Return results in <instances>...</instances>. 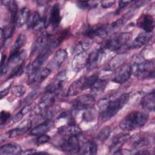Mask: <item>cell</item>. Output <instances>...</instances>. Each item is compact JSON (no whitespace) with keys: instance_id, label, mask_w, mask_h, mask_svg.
I'll return each mask as SVG.
<instances>
[{"instance_id":"obj_1","label":"cell","mask_w":155,"mask_h":155,"mask_svg":"<svg viewBox=\"0 0 155 155\" xmlns=\"http://www.w3.org/2000/svg\"><path fill=\"white\" fill-rule=\"evenodd\" d=\"M129 98L130 94L125 93L113 100L107 98L100 100L98 102V105L101 119L106 121L113 117L127 103Z\"/></svg>"},{"instance_id":"obj_2","label":"cell","mask_w":155,"mask_h":155,"mask_svg":"<svg viewBox=\"0 0 155 155\" xmlns=\"http://www.w3.org/2000/svg\"><path fill=\"white\" fill-rule=\"evenodd\" d=\"M148 115L143 112L133 111L128 113L119 123L120 128L124 131H133L142 127L147 122Z\"/></svg>"},{"instance_id":"obj_3","label":"cell","mask_w":155,"mask_h":155,"mask_svg":"<svg viewBox=\"0 0 155 155\" xmlns=\"http://www.w3.org/2000/svg\"><path fill=\"white\" fill-rule=\"evenodd\" d=\"M131 74L139 79H153L154 77V60L135 62L131 65Z\"/></svg>"},{"instance_id":"obj_4","label":"cell","mask_w":155,"mask_h":155,"mask_svg":"<svg viewBox=\"0 0 155 155\" xmlns=\"http://www.w3.org/2000/svg\"><path fill=\"white\" fill-rule=\"evenodd\" d=\"M132 36L131 32H122L108 39L104 44V48L114 51L121 48L124 45H126L131 39Z\"/></svg>"},{"instance_id":"obj_5","label":"cell","mask_w":155,"mask_h":155,"mask_svg":"<svg viewBox=\"0 0 155 155\" xmlns=\"http://www.w3.org/2000/svg\"><path fill=\"white\" fill-rule=\"evenodd\" d=\"M53 50L54 48L48 42V44L40 51L36 59L28 68L27 72L29 75L33 74L40 68L41 65L45 62Z\"/></svg>"},{"instance_id":"obj_6","label":"cell","mask_w":155,"mask_h":155,"mask_svg":"<svg viewBox=\"0 0 155 155\" xmlns=\"http://www.w3.org/2000/svg\"><path fill=\"white\" fill-rule=\"evenodd\" d=\"M60 147L62 151L68 154H76L81 150V145L78 135L65 136Z\"/></svg>"},{"instance_id":"obj_7","label":"cell","mask_w":155,"mask_h":155,"mask_svg":"<svg viewBox=\"0 0 155 155\" xmlns=\"http://www.w3.org/2000/svg\"><path fill=\"white\" fill-rule=\"evenodd\" d=\"M131 75V67L128 63H123L117 67L114 71L113 81L117 84L127 82Z\"/></svg>"},{"instance_id":"obj_8","label":"cell","mask_w":155,"mask_h":155,"mask_svg":"<svg viewBox=\"0 0 155 155\" xmlns=\"http://www.w3.org/2000/svg\"><path fill=\"white\" fill-rule=\"evenodd\" d=\"M95 99L92 94H85L78 97L73 104V110L75 111L85 110L93 107Z\"/></svg>"},{"instance_id":"obj_9","label":"cell","mask_w":155,"mask_h":155,"mask_svg":"<svg viewBox=\"0 0 155 155\" xmlns=\"http://www.w3.org/2000/svg\"><path fill=\"white\" fill-rule=\"evenodd\" d=\"M27 24L28 28L35 31H41L47 26L46 18H42L37 12H34L30 15Z\"/></svg>"},{"instance_id":"obj_10","label":"cell","mask_w":155,"mask_h":155,"mask_svg":"<svg viewBox=\"0 0 155 155\" xmlns=\"http://www.w3.org/2000/svg\"><path fill=\"white\" fill-rule=\"evenodd\" d=\"M136 25L145 32L151 33L154 28V18L150 14L143 13L138 18Z\"/></svg>"},{"instance_id":"obj_11","label":"cell","mask_w":155,"mask_h":155,"mask_svg":"<svg viewBox=\"0 0 155 155\" xmlns=\"http://www.w3.org/2000/svg\"><path fill=\"white\" fill-rule=\"evenodd\" d=\"M131 138V136L128 133L119 134L114 136L111 142L110 146V151L113 152V154H117L119 151L121 149L122 146L128 140Z\"/></svg>"},{"instance_id":"obj_12","label":"cell","mask_w":155,"mask_h":155,"mask_svg":"<svg viewBox=\"0 0 155 155\" xmlns=\"http://www.w3.org/2000/svg\"><path fill=\"white\" fill-rule=\"evenodd\" d=\"M104 54V50L102 48L94 49L90 54H88L87 59V68L88 70L96 68L101 61V59Z\"/></svg>"},{"instance_id":"obj_13","label":"cell","mask_w":155,"mask_h":155,"mask_svg":"<svg viewBox=\"0 0 155 155\" xmlns=\"http://www.w3.org/2000/svg\"><path fill=\"white\" fill-rule=\"evenodd\" d=\"M84 35L90 38L95 37L105 38L108 35L107 25H95L90 27L85 30Z\"/></svg>"},{"instance_id":"obj_14","label":"cell","mask_w":155,"mask_h":155,"mask_svg":"<svg viewBox=\"0 0 155 155\" xmlns=\"http://www.w3.org/2000/svg\"><path fill=\"white\" fill-rule=\"evenodd\" d=\"M58 133L59 134L65 137L71 135H78L81 133V129L72 119H70L67 125L62 126L58 128Z\"/></svg>"},{"instance_id":"obj_15","label":"cell","mask_w":155,"mask_h":155,"mask_svg":"<svg viewBox=\"0 0 155 155\" xmlns=\"http://www.w3.org/2000/svg\"><path fill=\"white\" fill-rule=\"evenodd\" d=\"M66 78V72L62 71L56 76L55 79L51 82L46 87V92L55 93L56 91H59L62 87L64 82Z\"/></svg>"},{"instance_id":"obj_16","label":"cell","mask_w":155,"mask_h":155,"mask_svg":"<svg viewBox=\"0 0 155 155\" xmlns=\"http://www.w3.org/2000/svg\"><path fill=\"white\" fill-rule=\"evenodd\" d=\"M152 35L147 32L140 33L130 44L128 48L130 49H137L146 45L151 39Z\"/></svg>"},{"instance_id":"obj_17","label":"cell","mask_w":155,"mask_h":155,"mask_svg":"<svg viewBox=\"0 0 155 155\" xmlns=\"http://www.w3.org/2000/svg\"><path fill=\"white\" fill-rule=\"evenodd\" d=\"M31 126V122L30 120H24L21 123L19 127L8 131L7 134L9 138H13L22 136L28 131Z\"/></svg>"},{"instance_id":"obj_18","label":"cell","mask_w":155,"mask_h":155,"mask_svg":"<svg viewBox=\"0 0 155 155\" xmlns=\"http://www.w3.org/2000/svg\"><path fill=\"white\" fill-rule=\"evenodd\" d=\"M61 21L60 6L59 3H55L51 8L48 18V24L53 28H57Z\"/></svg>"},{"instance_id":"obj_19","label":"cell","mask_w":155,"mask_h":155,"mask_svg":"<svg viewBox=\"0 0 155 155\" xmlns=\"http://www.w3.org/2000/svg\"><path fill=\"white\" fill-rule=\"evenodd\" d=\"M51 70L47 68H39L33 74L29 75V84H39L42 82L50 74Z\"/></svg>"},{"instance_id":"obj_20","label":"cell","mask_w":155,"mask_h":155,"mask_svg":"<svg viewBox=\"0 0 155 155\" xmlns=\"http://www.w3.org/2000/svg\"><path fill=\"white\" fill-rule=\"evenodd\" d=\"M142 108L148 111L153 112L155 107V93L154 90L146 94L140 101Z\"/></svg>"},{"instance_id":"obj_21","label":"cell","mask_w":155,"mask_h":155,"mask_svg":"<svg viewBox=\"0 0 155 155\" xmlns=\"http://www.w3.org/2000/svg\"><path fill=\"white\" fill-rule=\"evenodd\" d=\"M88 56V54L86 52L74 56L71 64L72 68L74 71L78 72L87 66Z\"/></svg>"},{"instance_id":"obj_22","label":"cell","mask_w":155,"mask_h":155,"mask_svg":"<svg viewBox=\"0 0 155 155\" xmlns=\"http://www.w3.org/2000/svg\"><path fill=\"white\" fill-rule=\"evenodd\" d=\"M54 127V122L51 120H46L35 127L30 131L33 136H39L45 134Z\"/></svg>"},{"instance_id":"obj_23","label":"cell","mask_w":155,"mask_h":155,"mask_svg":"<svg viewBox=\"0 0 155 155\" xmlns=\"http://www.w3.org/2000/svg\"><path fill=\"white\" fill-rule=\"evenodd\" d=\"M50 35L45 32L41 35L33 44L31 51V54H35L38 51L41 50L48 44L47 42L49 40V39H50Z\"/></svg>"},{"instance_id":"obj_24","label":"cell","mask_w":155,"mask_h":155,"mask_svg":"<svg viewBox=\"0 0 155 155\" xmlns=\"http://www.w3.org/2000/svg\"><path fill=\"white\" fill-rule=\"evenodd\" d=\"M22 151V148L19 144L8 143L1 147L0 154L1 155H15L21 154Z\"/></svg>"},{"instance_id":"obj_25","label":"cell","mask_w":155,"mask_h":155,"mask_svg":"<svg viewBox=\"0 0 155 155\" xmlns=\"http://www.w3.org/2000/svg\"><path fill=\"white\" fill-rule=\"evenodd\" d=\"M93 41L90 39H86L79 41L74 45L72 53L75 56L76 54L86 52L92 45Z\"/></svg>"},{"instance_id":"obj_26","label":"cell","mask_w":155,"mask_h":155,"mask_svg":"<svg viewBox=\"0 0 155 155\" xmlns=\"http://www.w3.org/2000/svg\"><path fill=\"white\" fill-rule=\"evenodd\" d=\"M55 101L54 93L46 92V93L41 97L38 106L41 110H45L51 107H53Z\"/></svg>"},{"instance_id":"obj_27","label":"cell","mask_w":155,"mask_h":155,"mask_svg":"<svg viewBox=\"0 0 155 155\" xmlns=\"http://www.w3.org/2000/svg\"><path fill=\"white\" fill-rule=\"evenodd\" d=\"M85 76L81 77L79 79H77L76 81H74L70 86L67 94L70 96H76L81 91H83L82 90V85L84 80Z\"/></svg>"},{"instance_id":"obj_28","label":"cell","mask_w":155,"mask_h":155,"mask_svg":"<svg viewBox=\"0 0 155 155\" xmlns=\"http://www.w3.org/2000/svg\"><path fill=\"white\" fill-rule=\"evenodd\" d=\"M30 11L29 9L27 7H23L18 12L16 17V24L18 27H21L25 24L28 19L30 16Z\"/></svg>"},{"instance_id":"obj_29","label":"cell","mask_w":155,"mask_h":155,"mask_svg":"<svg viewBox=\"0 0 155 155\" xmlns=\"http://www.w3.org/2000/svg\"><path fill=\"white\" fill-rule=\"evenodd\" d=\"M26 57V52L24 50L20 51L18 53L14 54H10L8 60V65L17 64L19 65L22 62Z\"/></svg>"},{"instance_id":"obj_30","label":"cell","mask_w":155,"mask_h":155,"mask_svg":"<svg viewBox=\"0 0 155 155\" xmlns=\"http://www.w3.org/2000/svg\"><path fill=\"white\" fill-rule=\"evenodd\" d=\"M5 5L7 7L8 10L10 12V18L12 20V23H16L17 15L18 13V7L16 2L14 1H5Z\"/></svg>"},{"instance_id":"obj_31","label":"cell","mask_w":155,"mask_h":155,"mask_svg":"<svg viewBox=\"0 0 155 155\" xmlns=\"http://www.w3.org/2000/svg\"><path fill=\"white\" fill-rule=\"evenodd\" d=\"M97 145L94 140H88L83 146L82 152L83 154H96L97 153Z\"/></svg>"},{"instance_id":"obj_32","label":"cell","mask_w":155,"mask_h":155,"mask_svg":"<svg viewBox=\"0 0 155 155\" xmlns=\"http://www.w3.org/2000/svg\"><path fill=\"white\" fill-rule=\"evenodd\" d=\"M26 40V36L24 34H20L12 47L10 54H14L20 51L21 48L25 45Z\"/></svg>"},{"instance_id":"obj_33","label":"cell","mask_w":155,"mask_h":155,"mask_svg":"<svg viewBox=\"0 0 155 155\" xmlns=\"http://www.w3.org/2000/svg\"><path fill=\"white\" fill-rule=\"evenodd\" d=\"M67 57V51L64 49H59L56 52L53 57V62L57 67H59L64 62Z\"/></svg>"},{"instance_id":"obj_34","label":"cell","mask_w":155,"mask_h":155,"mask_svg":"<svg viewBox=\"0 0 155 155\" xmlns=\"http://www.w3.org/2000/svg\"><path fill=\"white\" fill-rule=\"evenodd\" d=\"M150 143V139L142 136H139L133 141V147L134 149H140L148 147Z\"/></svg>"},{"instance_id":"obj_35","label":"cell","mask_w":155,"mask_h":155,"mask_svg":"<svg viewBox=\"0 0 155 155\" xmlns=\"http://www.w3.org/2000/svg\"><path fill=\"white\" fill-rule=\"evenodd\" d=\"M98 79L99 76L97 74H93L88 77L85 76L82 85V90H85L90 88L91 89Z\"/></svg>"},{"instance_id":"obj_36","label":"cell","mask_w":155,"mask_h":155,"mask_svg":"<svg viewBox=\"0 0 155 155\" xmlns=\"http://www.w3.org/2000/svg\"><path fill=\"white\" fill-rule=\"evenodd\" d=\"M107 84V81L104 79H98L94 85L91 88L93 93L95 94H99L102 93L105 88Z\"/></svg>"},{"instance_id":"obj_37","label":"cell","mask_w":155,"mask_h":155,"mask_svg":"<svg viewBox=\"0 0 155 155\" xmlns=\"http://www.w3.org/2000/svg\"><path fill=\"white\" fill-rule=\"evenodd\" d=\"M31 109H32V107H31V104H28V105H25V107H24L21 110V111L19 112H18L13 117V119H12L13 123H16V122H18L19 120H21L24 115H25L26 114H27L28 113H29L31 111Z\"/></svg>"},{"instance_id":"obj_38","label":"cell","mask_w":155,"mask_h":155,"mask_svg":"<svg viewBox=\"0 0 155 155\" xmlns=\"http://www.w3.org/2000/svg\"><path fill=\"white\" fill-rule=\"evenodd\" d=\"M124 23V18H120L117 19L116 21H114L113 22L111 23L109 25H107V31L108 33V35L110 33H113L116 31H117L120 27H122Z\"/></svg>"},{"instance_id":"obj_39","label":"cell","mask_w":155,"mask_h":155,"mask_svg":"<svg viewBox=\"0 0 155 155\" xmlns=\"http://www.w3.org/2000/svg\"><path fill=\"white\" fill-rule=\"evenodd\" d=\"M111 133V128L108 126L102 128L97 134V139L100 142H104L106 140Z\"/></svg>"},{"instance_id":"obj_40","label":"cell","mask_w":155,"mask_h":155,"mask_svg":"<svg viewBox=\"0 0 155 155\" xmlns=\"http://www.w3.org/2000/svg\"><path fill=\"white\" fill-rule=\"evenodd\" d=\"M96 117V111L91 108L85 110L82 114V119L85 122L93 121Z\"/></svg>"},{"instance_id":"obj_41","label":"cell","mask_w":155,"mask_h":155,"mask_svg":"<svg viewBox=\"0 0 155 155\" xmlns=\"http://www.w3.org/2000/svg\"><path fill=\"white\" fill-rule=\"evenodd\" d=\"M26 88L21 85H15L12 88V93L16 97L22 96L26 92Z\"/></svg>"},{"instance_id":"obj_42","label":"cell","mask_w":155,"mask_h":155,"mask_svg":"<svg viewBox=\"0 0 155 155\" xmlns=\"http://www.w3.org/2000/svg\"><path fill=\"white\" fill-rule=\"evenodd\" d=\"M77 5L79 8L81 9H86V8H94L96 6H97V3H96L95 2L93 1H78Z\"/></svg>"},{"instance_id":"obj_43","label":"cell","mask_w":155,"mask_h":155,"mask_svg":"<svg viewBox=\"0 0 155 155\" xmlns=\"http://www.w3.org/2000/svg\"><path fill=\"white\" fill-rule=\"evenodd\" d=\"M24 62L19 64V65H17L13 70L12 71H11L8 78V79H11V78H13L16 76H18L21 73H22V70H23V64Z\"/></svg>"},{"instance_id":"obj_44","label":"cell","mask_w":155,"mask_h":155,"mask_svg":"<svg viewBox=\"0 0 155 155\" xmlns=\"http://www.w3.org/2000/svg\"><path fill=\"white\" fill-rule=\"evenodd\" d=\"M50 140V137L45 134H43L41 135L38 136V137L36 139V143L38 145H41V144H44Z\"/></svg>"},{"instance_id":"obj_45","label":"cell","mask_w":155,"mask_h":155,"mask_svg":"<svg viewBox=\"0 0 155 155\" xmlns=\"http://www.w3.org/2000/svg\"><path fill=\"white\" fill-rule=\"evenodd\" d=\"M1 125L2 126L3 124H5L8 119L10 118L11 114L10 113L5 111H2L1 112Z\"/></svg>"},{"instance_id":"obj_46","label":"cell","mask_w":155,"mask_h":155,"mask_svg":"<svg viewBox=\"0 0 155 155\" xmlns=\"http://www.w3.org/2000/svg\"><path fill=\"white\" fill-rule=\"evenodd\" d=\"M131 1H119V7L117 10V13H119L122 9L125 8L129 3H131Z\"/></svg>"},{"instance_id":"obj_47","label":"cell","mask_w":155,"mask_h":155,"mask_svg":"<svg viewBox=\"0 0 155 155\" xmlns=\"http://www.w3.org/2000/svg\"><path fill=\"white\" fill-rule=\"evenodd\" d=\"M114 2V1H103L101 2V6L104 8H107L111 7Z\"/></svg>"},{"instance_id":"obj_48","label":"cell","mask_w":155,"mask_h":155,"mask_svg":"<svg viewBox=\"0 0 155 155\" xmlns=\"http://www.w3.org/2000/svg\"><path fill=\"white\" fill-rule=\"evenodd\" d=\"M37 93H38V91H36V90H34L33 91H31V93H30V94H28L27 96V97L25 99V102H24L25 103H28L30 101H31L35 97V96L36 95Z\"/></svg>"},{"instance_id":"obj_49","label":"cell","mask_w":155,"mask_h":155,"mask_svg":"<svg viewBox=\"0 0 155 155\" xmlns=\"http://www.w3.org/2000/svg\"><path fill=\"white\" fill-rule=\"evenodd\" d=\"M35 153V150L33 149H28L24 151H22L21 154H33Z\"/></svg>"},{"instance_id":"obj_50","label":"cell","mask_w":155,"mask_h":155,"mask_svg":"<svg viewBox=\"0 0 155 155\" xmlns=\"http://www.w3.org/2000/svg\"><path fill=\"white\" fill-rule=\"evenodd\" d=\"M9 90H10V88H8L7 89H5V90L1 91V98H3L4 96H5L8 93Z\"/></svg>"}]
</instances>
